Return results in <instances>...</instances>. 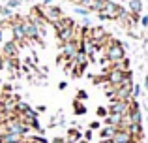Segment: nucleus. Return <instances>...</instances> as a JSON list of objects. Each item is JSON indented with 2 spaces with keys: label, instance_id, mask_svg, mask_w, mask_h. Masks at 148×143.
Listing matches in <instances>:
<instances>
[{
  "label": "nucleus",
  "instance_id": "nucleus-1",
  "mask_svg": "<svg viewBox=\"0 0 148 143\" xmlns=\"http://www.w3.org/2000/svg\"><path fill=\"white\" fill-rule=\"evenodd\" d=\"M105 55L99 59V64L103 66V64H114V62H118V60H122L124 57H126V47H124V44L122 41H118L116 38H111V40L105 44ZM105 66V68H107Z\"/></svg>",
  "mask_w": 148,
  "mask_h": 143
},
{
  "label": "nucleus",
  "instance_id": "nucleus-2",
  "mask_svg": "<svg viewBox=\"0 0 148 143\" xmlns=\"http://www.w3.org/2000/svg\"><path fill=\"white\" fill-rule=\"evenodd\" d=\"M126 8L120 6L118 2H112V0H107V4H105V8L101 11H98V17L101 21H118L120 17H122L124 13H126Z\"/></svg>",
  "mask_w": 148,
  "mask_h": 143
},
{
  "label": "nucleus",
  "instance_id": "nucleus-3",
  "mask_svg": "<svg viewBox=\"0 0 148 143\" xmlns=\"http://www.w3.org/2000/svg\"><path fill=\"white\" fill-rule=\"evenodd\" d=\"M21 26H23V32H25V38H26V41H34V44H43L41 41V34H40V28H38L36 25H34L32 21H30L28 17H23L21 15Z\"/></svg>",
  "mask_w": 148,
  "mask_h": 143
},
{
  "label": "nucleus",
  "instance_id": "nucleus-4",
  "mask_svg": "<svg viewBox=\"0 0 148 143\" xmlns=\"http://www.w3.org/2000/svg\"><path fill=\"white\" fill-rule=\"evenodd\" d=\"M38 8H40V11H41V15H43V19L49 23H54V21H58V19L62 17V10H60V6H54V4H49V6H43V4H38Z\"/></svg>",
  "mask_w": 148,
  "mask_h": 143
},
{
  "label": "nucleus",
  "instance_id": "nucleus-5",
  "mask_svg": "<svg viewBox=\"0 0 148 143\" xmlns=\"http://www.w3.org/2000/svg\"><path fill=\"white\" fill-rule=\"evenodd\" d=\"M19 51H21V49L17 47V44H15L13 40H8V41H4V44L0 45V55H2L4 59H13V57H19Z\"/></svg>",
  "mask_w": 148,
  "mask_h": 143
},
{
  "label": "nucleus",
  "instance_id": "nucleus-6",
  "mask_svg": "<svg viewBox=\"0 0 148 143\" xmlns=\"http://www.w3.org/2000/svg\"><path fill=\"white\" fill-rule=\"evenodd\" d=\"M60 47H62V57L66 60H73V57L79 51V40H71V41H66V44H60Z\"/></svg>",
  "mask_w": 148,
  "mask_h": 143
},
{
  "label": "nucleus",
  "instance_id": "nucleus-7",
  "mask_svg": "<svg viewBox=\"0 0 148 143\" xmlns=\"http://www.w3.org/2000/svg\"><path fill=\"white\" fill-rule=\"evenodd\" d=\"M127 106H130V102H124V100H111V104H109V113L112 115H127Z\"/></svg>",
  "mask_w": 148,
  "mask_h": 143
},
{
  "label": "nucleus",
  "instance_id": "nucleus-8",
  "mask_svg": "<svg viewBox=\"0 0 148 143\" xmlns=\"http://www.w3.org/2000/svg\"><path fill=\"white\" fill-rule=\"evenodd\" d=\"M53 25V28H54V32H60L62 28H71V26H75L77 23H75V19L73 17H69V15H62L58 21H54V23H51Z\"/></svg>",
  "mask_w": 148,
  "mask_h": 143
},
{
  "label": "nucleus",
  "instance_id": "nucleus-9",
  "mask_svg": "<svg viewBox=\"0 0 148 143\" xmlns=\"http://www.w3.org/2000/svg\"><path fill=\"white\" fill-rule=\"evenodd\" d=\"M112 141H114V143H130V141H137V140H133V136H131L127 130L116 128L114 136H112ZM139 141H141V140H139Z\"/></svg>",
  "mask_w": 148,
  "mask_h": 143
},
{
  "label": "nucleus",
  "instance_id": "nucleus-10",
  "mask_svg": "<svg viewBox=\"0 0 148 143\" xmlns=\"http://www.w3.org/2000/svg\"><path fill=\"white\" fill-rule=\"evenodd\" d=\"M56 38H58L60 44H66V41L75 40V26H71V28H62L60 32H56Z\"/></svg>",
  "mask_w": 148,
  "mask_h": 143
},
{
  "label": "nucleus",
  "instance_id": "nucleus-11",
  "mask_svg": "<svg viewBox=\"0 0 148 143\" xmlns=\"http://www.w3.org/2000/svg\"><path fill=\"white\" fill-rule=\"evenodd\" d=\"M21 66H23V62H21V59H19V57L6 59V68L10 72H19V70H21Z\"/></svg>",
  "mask_w": 148,
  "mask_h": 143
},
{
  "label": "nucleus",
  "instance_id": "nucleus-12",
  "mask_svg": "<svg viewBox=\"0 0 148 143\" xmlns=\"http://www.w3.org/2000/svg\"><path fill=\"white\" fill-rule=\"evenodd\" d=\"M114 132H116V128H114V126L105 124V126H101V128H99V137H101V140H112Z\"/></svg>",
  "mask_w": 148,
  "mask_h": 143
},
{
  "label": "nucleus",
  "instance_id": "nucleus-13",
  "mask_svg": "<svg viewBox=\"0 0 148 143\" xmlns=\"http://www.w3.org/2000/svg\"><path fill=\"white\" fill-rule=\"evenodd\" d=\"M127 11L130 13H143V2L141 0H127Z\"/></svg>",
  "mask_w": 148,
  "mask_h": 143
},
{
  "label": "nucleus",
  "instance_id": "nucleus-14",
  "mask_svg": "<svg viewBox=\"0 0 148 143\" xmlns=\"http://www.w3.org/2000/svg\"><path fill=\"white\" fill-rule=\"evenodd\" d=\"M66 140L71 141V143H75V141L83 140V132H81L79 128H68V136H66Z\"/></svg>",
  "mask_w": 148,
  "mask_h": 143
},
{
  "label": "nucleus",
  "instance_id": "nucleus-15",
  "mask_svg": "<svg viewBox=\"0 0 148 143\" xmlns=\"http://www.w3.org/2000/svg\"><path fill=\"white\" fill-rule=\"evenodd\" d=\"M105 121V124H109V126H114V128H118L120 126V121H122V115H112V113H109L107 117L103 119Z\"/></svg>",
  "mask_w": 148,
  "mask_h": 143
},
{
  "label": "nucleus",
  "instance_id": "nucleus-16",
  "mask_svg": "<svg viewBox=\"0 0 148 143\" xmlns=\"http://www.w3.org/2000/svg\"><path fill=\"white\" fill-rule=\"evenodd\" d=\"M71 106H73V113H75V115H84L88 111L86 104H84V102H79V100H73Z\"/></svg>",
  "mask_w": 148,
  "mask_h": 143
},
{
  "label": "nucleus",
  "instance_id": "nucleus-17",
  "mask_svg": "<svg viewBox=\"0 0 148 143\" xmlns=\"http://www.w3.org/2000/svg\"><path fill=\"white\" fill-rule=\"evenodd\" d=\"M28 107H30V106L21 98V100H17V102H15V113H17V115H23L26 109H28Z\"/></svg>",
  "mask_w": 148,
  "mask_h": 143
},
{
  "label": "nucleus",
  "instance_id": "nucleus-18",
  "mask_svg": "<svg viewBox=\"0 0 148 143\" xmlns=\"http://www.w3.org/2000/svg\"><path fill=\"white\" fill-rule=\"evenodd\" d=\"M75 100H79V102H86V100H88V92L84 90V88L77 90V94H75Z\"/></svg>",
  "mask_w": 148,
  "mask_h": 143
},
{
  "label": "nucleus",
  "instance_id": "nucleus-19",
  "mask_svg": "<svg viewBox=\"0 0 148 143\" xmlns=\"http://www.w3.org/2000/svg\"><path fill=\"white\" fill-rule=\"evenodd\" d=\"M73 11H75L77 15H81V17H88V13H90V10H86V8H83V6H77Z\"/></svg>",
  "mask_w": 148,
  "mask_h": 143
},
{
  "label": "nucleus",
  "instance_id": "nucleus-20",
  "mask_svg": "<svg viewBox=\"0 0 148 143\" xmlns=\"http://www.w3.org/2000/svg\"><path fill=\"white\" fill-rule=\"evenodd\" d=\"M96 115H98L99 119H105L109 115V109H107V107H103V106H99L98 109H96Z\"/></svg>",
  "mask_w": 148,
  "mask_h": 143
},
{
  "label": "nucleus",
  "instance_id": "nucleus-21",
  "mask_svg": "<svg viewBox=\"0 0 148 143\" xmlns=\"http://www.w3.org/2000/svg\"><path fill=\"white\" fill-rule=\"evenodd\" d=\"M139 96H141V87L133 83V90H131V98H133V100H137Z\"/></svg>",
  "mask_w": 148,
  "mask_h": 143
},
{
  "label": "nucleus",
  "instance_id": "nucleus-22",
  "mask_svg": "<svg viewBox=\"0 0 148 143\" xmlns=\"http://www.w3.org/2000/svg\"><path fill=\"white\" fill-rule=\"evenodd\" d=\"M23 4V0H10V2H8V8H10V10H15V8H19Z\"/></svg>",
  "mask_w": 148,
  "mask_h": 143
},
{
  "label": "nucleus",
  "instance_id": "nucleus-23",
  "mask_svg": "<svg viewBox=\"0 0 148 143\" xmlns=\"http://www.w3.org/2000/svg\"><path fill=\"white\" fill-rule=\"evenodd\" d=\"M92 136H94V130H90V128H88V130H86V132H84V134H83V137H84V140H88V141H90V140H92Z\"/></svg>",
  "mask_w": 148,
  "mask_h": 143
},
{
  "label": "nucleus",
  "instance_id": "nucleus-24",
  "mask_svg": "<svg viewBox=\"0 0 148 143\" xmlns=\"http://www.w3.org/2000/svg\"><path fill=\"white\" fill-rule=\"evenodd\" d=\"M101 128V122L99 121H92L90 122V130H99Z\"/></svg>",
  "mask_w": 148,
  "mask_h": 143
},
{
  "label": "nucleus",
  "instance_id": "nucleus-25",
  "mask_svg": "<svg viewBox=\"0 0 148 143\" xmlns=\"http://www.w3.org/2000/svg\"><path fill=\"white\" fill-rule=\"evenodd\" d=\"M51 143H68V140L62 137V136H56V137H53V141H51Z\"/></svg>",
  "mask_w": 148,
  "mask_h": 143
},
{
  "label": "nucleus",
  "instance_id": "nucleus-26",
  "mask_svg": "<svg viewBox=\"0 0 148 143\" xmlns=\"http://www.w3.org/2000/svg\"><path fill=\"white\" fill-rule=\"evenodd\" d=\"M139 21H141V26H145V28H146V26H148V15H143Z\"/></svg>",
  "mask_w": 148,
  "mask_h": 143
},
{
  "label": "nucleus",
  "instance_id": "nucleus-27",
  "mask_svg": "<svg viewBox=\"0 0 148 143\" xmlns=\"http://www.w3.org/2000/svg\"><path fill=\"white\" fill-rule=\"evenodd\" d=\"M4 68H6V59L0 55V70H4Z\"/></svg>",
  "mask_w": 148,
  "mask_h": 143
},
{
  "label": "nucleus",
  "instance_id": "nucleus-28",
  "mask_svg": "<svg viewBox=\"0 0 148 143\" xmlns=\"http://www.w3.org/2000/svg\"><path fill=\"white\" fill-rule=\"evenodd\" d=\"M2 90H4V92H11V90H13V87H11V85H4Z\"/></svg>",
  "mask_w": 148,
  "mask_h": 143
},
{
  "label": "nucleus",
  "instance_id": "nucleus-29",
  "mask_svg": "<svg viewBox=\"0 0 148 143\" xmlns=\"http://www.w3.org/2000/svg\"><path fill=\"white\" fill-rule=\"evenodd\" d=\"M45 109H47V107H45V106H38V107H36V111H38V113H43Z\"/></svg>",
  "mask_w": 148,
  "mask_h": 143
},
{
  "label": "nucleus",
  "instance_id": "nucleus-30",
  "mask_svg": "<svg viewBox=\"0 0 148 143\" xmlns=\"http://www.w3.org/2000/svg\"><path fill=\"white\" fill-rule=\"evenodd\" d=\"M66 87H68V83H66V81H62V83L60 85H58V88H60V90H64V88Z\"/></svg>",
  "mask_w": 148,
  "mask_h": 143
},
{
  "label": "nucleus",
  "instance_id": "nucleus-31",
  "mask_svg": "<svg viewBox=\"0 0 148 143\" xmlns=\"http://www.w3.org/2000/svg\"><path fill=\"white\" fill-rule=\"evenodd\" d=\"M2 44H4V30L0 28V45H2Z\"/></svg>",
  "mask_w": 148,
  "mask_h": 143
},
{
  "label": "nucleus",
  "instance_id": "nucleus-32",
  "mask_svg": "<svg viewBox=\"0 0 148 143\" xmlns=\"http://www.w3.org/2000/svg\"><path fill=\"white\" fill-rule=\"evenodd\" d=\"M68 2H71V4H77V6H79V4L83 2V0H68Z\"/></svg>",
  "mask_w": 148,
  "mask_h": 143
},
{
  "label": "nucleus",
  "instance_id": "nucleus-33",
  "mask_svg": "<svg viewBox=\"0 0 148 143\" xmlns=\"http://www.w3.org/2000/svg\"><path fill=\"white\" fill-rule=\"evenodd\" d=\"M99 143H114V141H112V140H101Z\"/></svg>",
  "mask_w": 148,
  "mask_h": 143
},
{
  "label": "nucleus",
  "instance_id": "nucleus-34",
  "mask_svg": "<svg viewBox=\"0 0 148 143\" xmlns=\"http://www.w3.org/2000/svg\"><path fill=\"white\" fill-rule=\"evenodd\" d=\"M75 143H90V141H88V140H84V137H83V140H79V141H75Z\"/></svg>",
  "mask_w": 148,
  "mask_h": 143
},
{
  "label": "nucleus",
  "instance_id": "nucleus-35",
  "mask_svg": "<svg viewBox=\"0 0 148 143\" xmlns=\"http://www.w3.org/2000/svg\"><path fill=\"white\" fill-rule=\"evenodd\" d=\"M146 88H148V75H146Z\"/></svg>",
  "mask_w": 148,
  "mask_h": 143
}]
</instances>
